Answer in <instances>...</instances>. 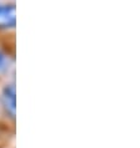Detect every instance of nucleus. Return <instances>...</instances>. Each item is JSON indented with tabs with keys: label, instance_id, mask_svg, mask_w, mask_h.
<instances>
[{
	"label": "nucleus",
	"instance_id": "obj_1",
	"mask_svg": "<svg viewBox=\"0 0 140 148\" xmlns=\"http://www.w3.org/2000/svg\"><path fill=\"white\" fill-rule=\"evenodd\" d=\"M16 23V9L14 5H0V29L13 27Z\"/></svg>",
	"mask_w": 140,
	"mask_h": 148
},
{
	"label": "nucleus",
	"instance_id": "obj_2",
	"mask_svg": "<svg viewBox=\"0 0 140 148\" xmlns=\"http://www.w3.org/2000/svg\"><path fill=\"white\" fill-rule=\"evenodd\" d=\"M16 96H15V86L10 85L4 90L3 93V102L5 106L6 111L9 112L11 116H15V110H16Z\"/></svg>",
	"mask_w": 140,
	"mask_h": 148
}]
</instances>
